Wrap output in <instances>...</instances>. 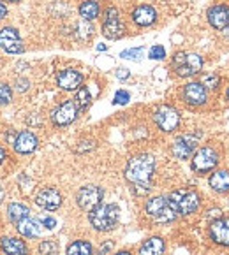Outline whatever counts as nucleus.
<instances>
[{
  "instance_id": "f257e3e1",
  "label": "nucleus",
  "mask_w": 229,
  "mask_h": 255,
  "mask_svg": "<svg viewBox=\"0 0 229 255\" xmlns=\"http://www.w3.org/2000/svg\"><path fill=\"white\" fill-rule=\"evenodd\" d=\"M155 173V157L152 153L132 155L125 165L124 176L138 195H147L152 190V176Z\"/></svg>"
},
{
  "instance_id": "f03ea898",
  "label": "nucleus",
  "mask_w": 229,
  "mask_h": 255,
  "mask_svg": "<svg viewBox=\"0 0 229 255\" xmlns=\"http://www.w3.org/2000/svg\"><path fill=\"white\" fill-rule=\"evenodd\" d=\"M120 220V208L117 204H99L92 211H88V222L97 233H109L117 227Z\"/></svg>"
},
{
  "instance_id": "7ed1b4c3",
  "label": "nucleus",
  "mask_w": 229,
  "mask_h": 255,
  "mask_svg": "<svg viewBox=\"0 0 229 255\" xmlns=\"http://www.w3.org/2000/svg\"><path fill=\"white\" fill-rule=\"evenodd\" d=\"M145 213L148 218H152L157 224H171L177 220L178 213L171 206L168 197L164 195H154L145 203Z\"/></svg>"
},
{
  "instance_id": "20e7f679",
  "label": "nucleus",
  "mask_w": 229,
  "mask_h": 255,
  "mask_svg": "<svg viewBox=\"0 0 229 255\" xmlns=\"http://www.w3.org/2000/svg\"><path fill=\"white\" fill-rule=\"evenodd\" d=\"M168 199L171 206L175 208V211L182 217H189V215L196 213L201 206V195L196 190H189V188L173 190L168 195Z\"/></svg>"
},
{
  "instance_id": "39448f33",
  "label": "nucleus",
  "mask_w": 229,
  "mask_h": 255,
  "mask_svg": "<svg viewBox=\"0 0 229 255\" xmlns=\"http://www.w3.org/2000/svg\"><path fill=\"white\" fill-rule=\"evenodd\" d=\"M173 71L177 72L178 78H191L201 72L203 69V58L198 53H189V51H178L173 56Z\"/></svg>"
},
{
  "instance_id": "423d86ee",
  "label": "nucleus",
  "mask_w": 229,
  "mask_h": 255,
  "mask_svg": "<svg viewBox=\"0 0 229 255\" xmlns=\"http://www.w3.org/2000/svg\"><path fill=\"white\" fill-rule=\"evenodd\" d=\"M217 164H219L217 150L212 148V146H203V148H199V150L194 151L191 167H192L194 173L207 174V173H210V171H214Z\"/></svg>"
},
{
  "instance_id": "0eeeda50",
  "label": "nucleus",
  "mask_w": 229,
  "mask_h": 255,
  "mask_svg": "<svg viewBox=\"0 0 229 255\" xmlns=\"http://www.w3.org/2000/svg\"><path fill=\"white\" fill-rule=\"evenodd\" d=\"M154 122L155 125L159 127V130L166 132H175L180 125V113H178L177 108L173 106H168V104H162L155 109L154 113Z\"/></svg>"
},
{
  "instance_id": "6e6552de",
  "label": "nucleus",
  "mask_w": 229,
  "mask_h": 255,
  "mask_svg": "<svg viewBox=\"0 0 229 255\" xmlns=\"http://www.w3.org/2000/svg\"><path fill=\"white\" fill-rule=\"evenodd\" d=\"M125 34V25L120 18V11L117 7H108L104 12V21H102V35L109 41H117Z\"/></svg>"
},
{
  "instance_id": "1a4fd4ad",
  "label": "nucleus",
  "mask_w": 229,
  "mask_h": 255,
  "mask_svg": "<svg viewBox=\"0 0 229 255\" xmlns=\"http://www.w3.org/2000/svg\"><path fill=\"white\" fill-rule=\"evenodd\" d=\"M102 197H104V190L99 185H83L76 192V204L83 211H92L102 203Z\"/></svg>"
},
{
  "instance_id": "9d476101",
  "label": "nucleus",
  "mask_w": 229,
  "mask_h": 255,
  "mask_svg": "<svg viewBox=\"0 0 229 255\" xmlns=\"http://www.w3.org/2000/svg\"><path fill=\"white\" fill-rule=\"evenodd\" d=\"M78 106L74 101H64L62 104H58L51 113V122L56 127H67L72 122L78 118Z\"/></svg>"
},
{
  "instance_id": "9b49d317",
  "label": "nucleus",
  "mask_w": 229,
  "mask_h": 255,
  "mask_svg": "<svg viewBox=\"0 0 229 255\" xmlns=\"http://www.w3.org/2000/svg\"><path fill=\"white\" fill-rule=\"evenodd\" d=\"M0 48L11 55H19L25 51V44H23L14 26H2L0 28Z\"/></svg>"
},
{
  "instance_id": "f8f14e48",
  "label": "nucleus",
  "mask_w": 229,
  "mask_h": 255,
  "mask_svg": "<svg viewBox=\"0 0 229 255\" xmlns=\"http://www.w3.org/2000/svg\"><path fill=\"white\" fill-rule=\"evenodd\" d=\"M198 137H199V134L198 135L184 134L175 139L173 144H171V153H173V157L180 158V160H187L189 157H192L196 148H198Z\"/></svg>"
},
{
  "instance_id": "ddd939ff",
  "label": "nucleus",
  "mask_w": 229,
  "mask_h": 255,
  "mask_svg": "<svg viewBox=\"0 0 229 255\" xmlns=\"http://www.w3.org/2000/svg\"><path fill=\"white\" fill-rule=\"evenodd\" d=\"M182 99H184L185 104L198 108V106L207 104L208 92L199 81H191V83H187L184 88H182Z\"/></svg>"
},
{
  "instance_id": "4468645a",
  "label": "nucleus",
  "mask_w": 229,
  "mask_h": 255,
  "mask_svg": "<svg viewBox=\"0 0 229 255\" xmlns=\"http://www.w3.org/2000/svg\"><path fill=\"white\" fill-rule=\"evenodd\" d=\"M62 201H64L62 194L53 187L42 188V190H39L37 195H35V204H37L39 208H42L44 211H56L62 206Z\"/></svg>"
},
{
  "instance_id": "2eb2a0df",
  "label": "nucleus",
  "mask_w": 229,
  "mask_h": 255,
  "mask_svg": "<svg viewBox=\"0 0 229 255\" xmlns=\"http://www.w3.org/2000/svg\"><path fill=\"white\" fill-rule=\"evenodd\" d=\"M208 236L219 247H229V217H221L212 222Z\"/></svg>"
},
{
  "instance_id": "dca6fc26",
  "label": "nucleus",
  "mask_w": 229,
  "mask_h": 255,
  "mask_svg": "<svg viewBox=\"0 0 229 255\" xmlns=\"http://www.w3.org/2000/svg\"><path fill=\"white\" fill-rule=\"evenodd\" d=\"M12 146H14V151L18 155H30V153H34V151L37 150L39 139H37V135H35L34 132L21 130V132H18V135H16Z\"/></svg>"
},
{
  "instance_id": "f3484780",
  "label": "nucleus",
  "mask_w": 229,
  "mask_h": 255,
  "mask_svg": "<svg viewBox=\"0 0 229 255\" xmlns=\"http://www.w3.org/2000/svg\"><path fill=\"white\" fill-rule=\"evenodd\" d=\"M56 85L65 92H74L83 85V74L76 69H64L56 74Z\"/></svg>"
},
{
  "instance_id": "a211bd4d",
  "label": "nucleus",
  "mask_w": 229,
  "mask_h": 255,
  "mask_svg": "<svg viewBox=\"0 0 229 255\" xmlns=\"http://www.w3.org/2000/svg\"><path fill=\"white\" fill-rule=\"evenodd\" d=\"M208 23L217 30H224L229 25V5L226 4H215L208 9Z\"/></svg>"
},
{
  "instance_id": "6ab92c4d",
  "label": "nucleus",
  "mask_w": 229,
  "mask_h": 255,
  "mask_svg": "<svg viewBox=\"0 0 229 255\" xmlns=\"http://www.w3.org/2000/svg\"><path fill=\"white\" fill-rule=\"evenodd\" d=\"M0 250L4 255H28V247L23 240L14 236L0 238Z\"/></svg>"
},
{
  "instance_id": "aec40b11",
  "label": "nucleus",
  "mask_w": 229,
  "mask_h": 255,
  "mask_svg": "<svg viewBox=\"0 0 229 255\" xmlns=\"http://www.w3.org/2000/svg\"><path fill=\"white\" fill-rule=\"evenodd\" d=\"M131 16H132V21L138 26H150L157 21V11L148 4L138 5V7L132 11Z\"/></svg>"
},
{
  "instance_id": "412c9836",
  "label": "nucleus",
  "mask_w": 229,
  "mask_h": 255,
  "mask_svg": "<svg viewBox=\"0 0 229 255\" xmlns=\"http://www.w3.org/2000/svg\"><path fill=\"white\" fill-rule=\"evenodd\" d=\"M166 241L161 236H152L143 241L138 250V255H164Z\"/></svg>"
},
{
  "instance_id": "4be33fe9",
  "label": "nucleus",
  "mask_w": 229,
  "mask_h": 255,
  "mask_svg": "<svg viewBox=\"0 0 229 255\" xmlns=\"http://www.w3.org/2000/svg\"><path fill=\"white\" fill-rule=\"evenodd\" d=\"M16 231H18V234H21V236L25 238H39L41 236V224H39L37 220H34L32 217H25L21 218L19 222H16Z\"/></svg>"
},
{
  "instance_id": "5701e85b",
  "label": "nucleus",
  "mask_w": 229,
  "mask_h": 255,
  "mask_svg": "<svg viewBox=\"0 0 229 255\" xmlns=\"http://www.w3.org/2000/svg\"><path fill=\"white\" fill-rule=\"evenodd\" d=\"M208 183H210L212 190H215L217 194H229V171L226 169L214 171Z\"/></svg>"
},
{
  "instance_id": "b1692460",
  "label": "nucleus",
  "mask_w": 229,
  "mask_h": 255,
  "mask_svg": "<svg viewBox=\"0 0 229 255\" xmlns=\"http://www.w3.org/2000/svg\"><path fill=\"white\" fill-rule=\"evenodd\" d=\"M101 12V5H99L97 0H85L79 5V16H81L85 21H92L95 19Z\"/></svg>"
},
{
  "instance_id": "393cba45",
  "label": "nucleus",
  "mask_w": 229,
  "mask_h": 255,
  "mask_svg": "<svg viewBox=\"0 0 229 255\" xmlns=\"http://www.w3.org/2000/svg\"><path fill=\"white\" fill-rule=\"evenodd\" d=\"M65 255H94V247L87 240H76L69 243Z\"/></svg>"
},
{
  "instance_id": "a878e982",
  "label": "nucleus",
  "mask_w": 229,
  "mask_h": 255,
  "mask_svg": "<svg viewBox=\"0 0 229 255\" xmlns=\"http://www.w3.org/2000/svg\"><path fill=\"white\" fill-rule=\"evenodd\" d=\"M7 217L12 224H16V222H19L21 218L30 217V208L23 203H11L7 206Z\"/></svg>"
},
{
  "instance_id": "bb28decb",
  "label": "nucleus",
  "mask_w": 229,
  "mask_h": 255,
  "mask_svg": "<svg viewBox=\"0 0 229 255\" xmlns=\"http://www.w3.org/2000/svg\"><path fill=\"white\" fill-rule=\"evenodd\" d=\"M74 102H76V106H78L79 111H87V109L90 108V104H92L90 90H88L87 87H83V85H81V87L78 88V92H76Z\"/></svg>"
},
{
  "instance_id": "cd10ccee",
  "label": "nucleus",
  "mask_w": 229,
  "mask_h": 255,
  "mask_svg": "<svg viewBox=\"0 0 229 255\" xmlns=\"http://www.w3.org/2000/svg\"><path fill=\"white\" fill-rule=\"evenodd\" d=\"M37 250L41 255H56L58 254V243L55 240H42Z\"/></svg>"
},
{
  "instance_id": "c85d7f7f",
  "label": "nucleus",
  "mask_w": 229,
  "mask_h": 255,
  "mask_svg": "<svg viewBox=\"0 0 229 255\" xmlns=\"http://www.w3.org/2000/svg\"><path fill=\"white\" fill-rule=\"evenodd\" d=\"M201 85L205 88H217L221 85V76L215 74V72H208V74H203L201 76Z\"/></svg>"
},
{
  "instance_id": "c756f323",
  "label": "nucleus",
  "mask_w": 229,
  "mask_h": 255,
  "mask_svg": "<svg viewBox=\"0 0 229 255\" xmlns=\"http://www.w3.org/2000/svg\"><path fill=\"white\" fill-rule=\"evenodd\" d=\"M143 53H145V48H143V46H139V48L124 49V51L120 53V56H122V58H127V60H141Z\"/></svg>"
},
{
  "instance_id": "7c9ffc66",
  "label": "nucleus",
  "mask_w": 229,
  "mask_h": 255,
  "mask_svg": "<svg viewBox=\"0 0 229 255\" xmlns=\"http://www.w3.org/2000/svg\"><path fill=\"white\" fill-rule=\"evenodd\" d=\"M12 101V90L7 83H0V106H7Z\"/></svg>"
},
{
  "instance_id": "2f4dec72",
  "label": "nucleus",
  "mask_w": 229,
  "mask_h": 255,
  "mask_svg": "<svg viewBox=\"0 0 229 255\" xmlns=\"http://www.w3.org/2000/svg\"><path fill=\"white\" fill-rule=\"evenodd\" d=\"M148 58L150 60H164L166 58V48L161 44H154L148 51Z\"/></svg>"
},
{
  "instance_id": "473e14b6",
  "label": "nucleus",
  "mask_w": 229,
  "mask_h": 255,
  "mask_svg": "<svg viewBox=\"0 0 229 255\" xmlns=\"http://www.w3.org/2000/svg\"><path fill=\"white\" fill-rule=\"evenodd\" d=\"M37 222L41 224V227H44V229H48V231L56 227V220L53 217H49V215H41V217L37 218Z\"/></svg>"
},
{
  "instance_id": "72a5a7b5",
  "label": "nucleus",
  "mask_w": 229,
  "mask_h": 255,
  "mask_svg": "<svg viewBox=\"0 0 229 255\" xmlns=\"http://www.w3.org/2000/svg\"><path fill=\"white\" fill-rule=\"evenodd\" d=\"M131 101V95H129V92L125 90H118L117 94H115V99H113V104H127V102Z\"/></svg>"
},
{
  "instance_id": "f704fd0d",
  "label": "nucleus",
  "mask_w": 229,
  "mask_h": 255,
  "mask_svg": "<svg viewBox=\"0 0 229 255\" xmlns=\"http://www.w3.org/2000/svg\"><path fill=\"white\" fill-rule=\"evenodd\" d=\"M28 87H30V81H28V79H25V78L16 79V83H14L16 92H26L28 90Z\"/></svg>"
},
{
  "instance_id": "c9c22d12",
  "label": "nucleus",
  "mask_w": 229,
  "mask_h": 255,
  "mask_svg": "<svg viewBox=\"0 0 229 255\" xmlns=\"http://www.w3.org/2000/svg\"><path fill=\"white\" fill-rule=\"evenodd\" d=\"M113 248H115V243H113L111 240H108V241H104V243L101 245V248H99V254H101V255H108L109 252L113 250Z\"/></svg>"
},
{
  "instance_id": "e433bc0d",
  "label": "nucleus",
  "mask_w": 229,
  "mask_h": 255,
  "mask_svg": "<svg viewBox=\"0 0 229 255\" xmlns=\"http://www.w3.org/2000/svg\"><path fill=\"white\" fill-rule=\"evenodd\" d=\"M115 74H117L118 79H127L129 76H131V72H129V69H125V67H118Z\"/></svg>"
},
{
  "instance_id": "4c0bfd02",
  "label": "nucleus",
  "mask_w": 229,
  "mask_h": 255,
  "mask_svg": "<svg viewBox=\"0 0 229 255\" xmlns=\"http://www.w3.org/2000/svg\"><path fill=\"white\" fill-rule=\"evenodd\" d=\"M7 158V151H5V148L0 144V165L4 164V160Z\"/></svg>"
},
{
  "instance_id": "58836bf2",
  "label": "nucleus",
  "mask_w": 229,
  "mask_h": 255,
  "mask_svg": "<svg viewBox=\"0 0 229 255\" xmlns=\"http://www.w3.org/2000/svg\"><path fill=\"white\" fill-rule=\"evenodd\" d=\"M5 16H7V7H5L2 2H0V19L5 18Z\"/></svg>"
},
{
  "instance_id": "ea45409f",
  "label": "nucleus",
  "mask_w": 229,
  "mask_h": 255,
  "mask_svg": "<svg viewBox=\"0 0 229 255\" xmlns=\"http://www.w3.org/2000/svg\"><path fill=\"white\" fill-rule=\"evenodd\" d=\"M115 255H132V252L131 250H120V252H117Z\"/></svg>"
},
{
  "instance_id": "a19ab883",
  "label": "nucleus",
  "mask_w": 229,
  "mask_h": 255,
  "mask_svg": "<svg viewBox=\"0 0 229 255\" xmlns=\"http://www.w3.org/2000/svg\"><path fill=\"white\" fill-rule=\"evenodd\" d=\"M0 2H7V4H18L19 0H0Z\"/></svg>"
},
{
  "instance_id": "79ce46f5",
  "label": "nucleus",
  "mask_w": 229,
  "mask_h": 255,
  "mask_svg": "<svg viewBox=\"0 0 229 255\" xmlns=\"http://www.w3.org/2000/svg\"><path fill=\"white\" fill-rule=\"evenodd\" d=\"M106 48H108V46H106V44H99V46H97L99 51H106Z\"/></svg>"
},
{
  "instance_id": "37998d69",
  "label": "nucleus",
  "mask_w": 229,
  "mask_h": 255,
  "mask_svg": "<svg viewBox=\"0 0 229 255\" xmlns=\"http://www.w3.org/2000/svg\"><path fill=\"white\" fill-rule=\"evenodd\" d=\"M2 201H4V190L0 188V204H2Z\"/></svg>"
},
{
  "instance_id": "c03bdc74",
  "label": "nucleus",
  "mask_w": 229,
  "mask_h": 255,
  "mask_svg": "<svg viewBox=\"0 0 229 255\" xmlns=\"http://www.w3.org/2000/svg\"><path fill=\"white\" fill-rule=\"evenodd\" d=\"M224 34H226V35H228V37H229V25H228V26H226V28H224Z\"/></svg>"
},
{
  "instance_id": "a18cd8bd",
  "label": "nucleus",
  "mask_w": 229,
  "mask_h": 255,
  "mask_svg": "<svg viewBox=\"0 0 229 255\" xmlns=\"http://www.w3.org/2000/svg\"><path fill=\"white\" fill-rule=\"evenodd\" d=\"M226 97H228V101H229V88L226 90Z\"/></svg>"
},
{
  "instance_id": "49530a36",
  "label": "nucleus",
  "mask_w": 229,
  "mask_h": 255,
  "mask_svg": "<svg viewBox=\"0 0 229 255\" xmlns=\"http://www.w3.org/2000/svg\"><path fill=\"white\" fill-rule=\"evenodd\" d=\"M95 255H101V254H95Z\"/></svg>"
}]
</instances>
